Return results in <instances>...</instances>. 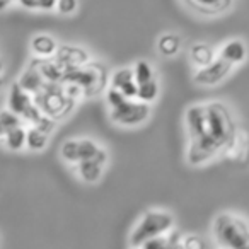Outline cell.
I'll return each instance as SVG.
<instances>
[{
    "label": "cell",
    "instance_id": "obj_1",
    "mask_svg": "<svg viewBox=\"0 0 249 249\" xmlns=\"http://www.w3.org/2000/svg\"><path fill=\"white\" fill-rule=\"evenodd\" d=\"M213 235L224 249H249V224L237 215H218L213 220Z\"/></svg>",
    "mask_w": 249,
    "mask_h": 249
},
{
    "label": "cell",
    "instance_id": "obj_2",
    "mask_svg": "<svg viewBox=\"0 0 249 249\" xmlns=\"http://www.w3.org/2000/svg\"><path fill=\"white\" fill-rule=\"evenodd\" d=\"M174 218L171 213L164 210H150L143 215L135 225L132 235H130V244L132 248H142L145 241L159 235H166L173 231Z\"/></svg>",
    "mask_w": 249,
    "mask_h": 249
},
{
    "label": "cell",
    "instance_id": "obj_3",
    "mask_svg": "<svg viewBox=\"0 0 249 249\" xmlns=\"http://www.w3.org/2000/svg\"><path fill=\"white\" fill-rule=\"evenodd\" d=\"M63 82L80 86L86 92V97L96 96L106 86V70L101 63H86L82 67H73L65 70Z\"/></svg>",
    "mask_w": 249,
    "mask_h": 249
},
{
    "label": "cell",
    "instance_id": "obj_4",
    "mask_svg": "<svg viewBox=\"0 0 249 249\" xmlns=\"http://www.w3.org/2000/svg\"><path fill=\"white\" fill-rule=\"evenodd\" d=\"M207 116H208V133L213 137L222 147V150L232 142L235 137V124L232 120L231 111L222 103H208L207 104Z\"/></svg>",
    "mask_w": 249,
    "mask_h": 249
},
{
    "label": "cell",
    "instance_id": "obj_5",
    "mask_svg": "<svg viewBox=\"0 0 249 249\" xmlns=\"http://www.w3.org/2000/svg\"><path fill=\"white\" fill-rule=\"evenodd\" d=\"M35 104L43 111L45 114L52 118H62L72 111L73 103L75 101L72 97L67 96L65 89L56 84H48L46 82L45 89L41 92L35 94Z\"/></svg>",
    "mask_w": 249,
    "mask_h": 249
},
{
    "label": "cell",
    "instance_id": "obj_6",
    "mask_svg": "<svg viewBox=\"0 0 249 249\" xmlns=\"http://www.w3.org/2000/svg\"><path fill=\"white\" fill-rule=\"evenodd\" d=\"M149 114H150L149 103L126 99L121 106L111 109L109 118L114 123L121 124V126H139V124H142L149 118Z\"/></svg>",
    "mask_w": 249,
    "mask_h": 249
},
{
    "label": "cell",
    "instance_id": "obj_7",
    "mask_svg": "<svg viewBox=\"0 0 249 249\" xmlns=\"http://www.w3.org/2000/svg\"><path fill=\"white\" fill-rule=\"evenodd\" d=\"M232 67L234 65H232L231 62H227V60H224L220 56V58H217L215 62H212L210 65L198 70V72L195 73L193 80L198 86H205V87L217 86V84H220L222 80L231 73Z\"/></svg>",
    "mask_w": 249,
    "mask_h": 249
},
{
    "label": "cell",
    "instance_id": "obj_8",
    "mask_svg": "<svg viewBox=\"0 0 249 249\" xmlns=\"http://www.w3.org/2000/svg\"><path fill=\"white\" fill-rule=\"evenodd\" d=\"M186 126L190 142L198 140L208 132V116H207V104H195L188 107L186 111Z\"/></svg>",
    "mask_w": 249,
    "mask_h": 249
},
{
    "label": "cell",
    "instance_id": "obj_9",
    "mask_svg": "<svg viewBox=\"0 0 249 249\" xmlns=\"http://www.w3.org/2000/svg\"><path fill=\"white\" fill-rule=\"evenodd\" d=\"M56 62L62 63L67 70L89 63V55H87L86 50L77 48V46H60L58 52H56Z\"/></svg>",
    "mask_w": 249,
    "mask_h": 249
},
{
    "label": "cell",
    "instance_id": "obj_10",
    "mask_svg": "<svg viewBox=\"0 0 249 249\" xmlns=\"http://www.w3.org/2000/svg\"><path fill=\"white\" fill-rule=\"evenodd\" d=\"M35 104V97L21 87V84H12L11 92H9V109H12L18 114H24L29 107Z\"/></svg>",
    "mask_w": 249,
    "mask_h": 249
},
{
    "label": "cell",
    "instance_id": "obj_11",
    "mask_svg": "<svg viewBox=\"0 0 249 249\" xmlns=\"http://www.w3.org/2000/svg\"><path fill=\"white\" fill-rule=\"evenodd\" d=\"M31 65H35L39 70L43 79L48 84H58L65 77V67L56 60H35Z\"/></svg>",
    "mask_w": 249,
    "mask_h": 249
},
{
    "label": "cell",
    "instance_id": "obj_12",
    "mask_svg": "<svg viewBox=\"0 0 249 249\" xmlns=\"http://www.w3.org/2000/svg\"><path fill=\"white\" fill-rule=\"evenodd\" d=\"M193 11L200 12L205 16L220 14L231 7L232 0H184Z\"/></svg>",
    "mask_w": 249,
    "mask_h": 249
},
{
    "label": "cell",
    "instance_id": "obj_13",
    "mask_svg": "<svg viewBox=\"0 0 249 249\" xmlns=\"http://www.w3.org/2000/svg\"><path fill=\"white\" fill-rule=\"evenodd\" d=\"M19 84H21L22 89L28 90L29 94H33V96H35V94L41 92V90L45 89L46 80L43 79V75L39 73V70L36 69L35 65H31L24 73H22Z\"/></svg>",
    "mask_w": 249,
    "mask_h": 249
},
{
    "label": "cell",
    "instance_id": "obj_14",
    "mask_svg": "<svg viewBox=\"0 0 249 249\" xmlns=\"http://www.w3.org/2000/svg\"><path fill=\"white\" fill-rule=\"evenodd\" d=\"M31 48L39 58H50V56L56 55L58 52V46H56V41L48 35H39L35 36L31 41Z\"/></svg>",
    "mask_w": 249,
    "mask_h": 249
},
{
    "label": "cell",
    "instance_id": "obj_15",
    "mask_svg": "<svg viewBox=\"0 0 249 249\" xmlns=\"http://www.w3.org/2000/svg\"><path fill=\"white\" fill-rule=\"evenodd\" d=\"M246 55H248V50H246V45L239 39H232V41L225 43L224 48L220 52V56L227 62H231L232 65L235 63H241L246 60Z\"/></svg>",
    "mask_w": 249,
    "mask_h": 249
},
{
    "label": "cell",
    "instance_id": "obj_16",
    "mask_svg": "<svg viewBox=\"0 0 249 249\" xmlns=\"http://www.w3.org/2000/svg\"><path fill=\"white\" fill-rule=\"evenodd\" d=\"M191 62L195 65H198L200 69L210 65L212 62H215V52L210 45H205V43H196V45L191 46L190 50Z\"/></svg>",
    "mask_w": 249,
    "mask_h": 249
},
{
    "label": "cell",
    "instance_id": "obj_17",
    "mask_svg": "<svg viewBox=\"0 0 249 249\" xmlns=\"http://www.w3.org/2000/svg\"><path fill=\"white\" fill-rule=\"evenodd\" d=\"M79 176L84 183H97L103 176V164H99L97 160H80L79 166Z\"/></svg>",
    "mask_w": 249,
    "mask_h": 249
},
{
    "label": "cell",
    "instance_id": "obj_18",
    "mask_svg": "<svg viewBox=\"0 0 249 249\" xmlns=\"http://www.w3.org/2000/svg\"><path fill=\"white\" fill-rule=\"evenodd\" d=\"M2 139L9 150H21L28 142V130L18 126L14 130H9L7 133H2Z\"/></svg>",
    "mask_w": 249,
    "mask_h": 249
},
{
    "label": "cell",
    "instance_id": "obj_19",
    "mask_svg": "<svg viewBox=\"0 0 249 249\" xmlns=\"http://www.w3.org/2000/svg\"><path fill=\"white\" fill-rule=\"evenodd\" d=\"M157 50L162 56H174L181 50V38L178 35H164L157 41Z\"/></svg>",
    "mask_w": 249,
    "mask_h": 249
},
{
    "label": "cell",
    "instance_id": "obj_20",
    "mask_svg": "<svg viewBox=\"0 0 249 249\" xmlns=\"http://www.w3.org/2000/svg\"><path fill=\"white\" fill-rule=\"evenodd\" d=\"M26 145H28L29 150H35V152L43 150L48 145V135L45 132H41V130H38L36 126H31V128H28V142H26Z\"/></svg>",
    "mask_w": 249,
    "mask_h": 249
},
{
    "label": "cell",
    "instance_id": "obj_21",
    "mask_svg": "<svg viewBox=\"0 0 249 249\" xmlns=\"http://www.w3.org/2000/svg\"><path fill=\"white\" fill-rule=\"evenodd\" d=\"M22 116L14 113L12 109H4L0 114V126H2V133H7L9 130H14L18 126H22Z\"/></svg>",
    "mask_w": 249,
    "mask_h": 249
},
{
    "label": "cell",
    "instance_id": "obj_22",
    "mask_svg": "<svg viewBox=\"0 0 249 249\" xmlns=\"http://www.w3.org/2000/svg\"><path fill=\"white\" fill-rule=\"evenodd\" d=\"M62 157L67 162H80V143L79 140H67L62 145Z\"/></svg>",
    "mask_w": 249,
    "mask_h": 249
},
{
    "label": "cell",
    "instance_id": "obj_23",
    "mask_svg": "<svg viewBox=\"0 0 249 249\" xmlns=\"http://www.w3.org/2000/svg\"><path fill=\"white\" fill-rule=\"evenodd\" d=\"M157 94H159V87H157L156 80H150V82H145V84H139V96H137L139 101H143V103L150 104L157 97Z\"/></svg>",
    "mask_w": 249,
    "mask_h": 249
},
{
    "label": "cell",
    "instance_id": "obj_24",
    "mask_svg": "<svg viewBox=\"0 0 249 249\" xmlns=\"http://www.w3.org/2000/svg\"><path fill=\"white\" fill-rule=\"evenodd\" d=\"M132 80H135V70L133 69H121V70H118V72L113 75V79H111V87H114V89H121V87L126 86V84L132 82Z\"/></svg>",
    "mask_w": 249,
    "mask_h": 249
},
{
    "label": "cell",
    "instance_id": "obj_25",
    "mask_svg": "<svg viewBox=\"0 0 249 249\" xmlns=\"http://www.w3.org/2000/svg\"><path fill=\"white\" fill-rule=\"evenodd\" d=\"M133 70H135L137 84H145V82L154 80V70H152V67H150L149 62H143V60H140Z\"/></svg>",
    "mask_w": 249,
    "mask_h": 249
},
{
    "label": "cell",
    "instance_id": "obj_26",
    "mask_svg": "<svg viewBox=\"0 0 249 249\" xmlns=\"http://www.w3.org/2000/svg\"><path fill=\"white\" fill-rule=\"evenodd\" d=\"M80 143V160H90L96 157V154L99 152L101 147L96 142L86 139V140H79Z\"/></svg>",
    "mask_w": 249,
    "mask_h": 249
},
{
    "label": "cell",
    "instance_id": "obj_27",
    "mask_svg": "<svg viewBox=\"0 0 249 249\" xmlns=\"http://www.w3.org/2000/svg\"><path fill=\"white\" fill-rule=\"evenodd\" d=\"M19 2L26 9H43V11H50L58 5V0H19Z\"/></svg>",
    "mask_w": 249,
    "mask_h": 249
},
{
    "label": "cell",
    "instance_id": "obj_28",
    "mask_svg": "<svg viewBox=\"0 0 249 249\" xmlns=\"http://www.w3.org/2000/svg\"><path fill=\"white\" fill-rule=\"evenodd\" d=\"M106 99H107V104L111 106V109H113V107L121 106V104H123L124 101H126V97H124V94L121 92L120 89H114V87H111V89L107 90Z\"/></svg>",
    "mask_w": 249,
    "mask_h": 249
},
{
    "label": "cell",
    "instance_id": "obj_29",
    "mask_svg": "<svg viewBox=\"0 0 249 249\" xmlns=\"http://www.w3.org/2000/svg\"><path fill=\"white\" fill-rule=\"evenodd\" d=\"M33 126H36L38 130H41V132H45L46 135H48V133H52L53 130H55V121H53V118L48 116V114H43L41 120L36 124H33Z\"/></svg>",
    "mask_w": 249,
    "mask_h": 249
},
{
    "label": "cell",
    "instance_id": "obj_30",
    "mask_svg": "<svg viewBox=\"0 0 249 249\" xmlns=\"http://www.w3.org/2000/svg\"><path fill=\"white\" fill-rule=\"evenodd\" d=\"M164 248H167V237L166 235L152 237L142 244V249H164Z\"/></svg>",
    "mask_w": 249,
    "mask_h": 249
},
{
    "label": "cell",
    "instance_id": "obj_31",
    "mask_svg": "<svg viewBox=\"0 0 249 249\" xmlns=\"http://www.w3.org/2000/svg\"><path fill=\"white\" fill-rule=\"evenodd\" d=\"M183 244H184V249H207L205 242L201 241L198 235H188V237H184Z\"/></svg>",
    "mask_w": 249,
    "mask_h": 249
},
{
    "label": "cell",
    "instance_id": "obj_32",
    "mask_svg": "<svg viewBox=\"0 0 249 249\" xmlns=\"http://www.w3.org/2000/svg\"><path fill=\"white\" fill-rule=\"evenodd\" d=\"M56 9L60 14H72L77 9V0H58Z\"/></svg>",
    "mask_w": 249,
    "mask_h": 249
},
{
    "label": "cell",
    "instance_id": "obj_33",
    "mask_svg": "<svg viewBox=\"0 0 249 249\" xmlns=\"http://www.w3.org/2000/svg\"><path fill=\"white\" fill-rule=\"evenodd\" d=\"M94 160H97L99 164H106V160H107V154H106V150H103V149H99V152L96 154V157H94Z\"/></svg>",
    "mask_w": 249,
    "mask_h": 249
},
{
    "label": "cell",
    "instance_id": "obj_34",
    "mask_svg": "<svg viewBox=\"0 0 249 249\" xmlns=\"http://www.w3.org/2000/svg\"><path fill=\"white\" fill-rule=\"evenodd\" d=\"M167 246H169V249H184V244L181 241L173 242V244H167Z\"/></svg>",
    "mask_w": 249,
    "mask_h": 249
},
{
    "label": "cell",
    "instance_id": "obj_35",
    "mask_svg": "<svg viewBox=\"0 0 249 249\" xmlns=\"http://www.w3.org/2000/svg\"><path fill=\"white\" fill-rule=\"evenodd\" d=\"M132 249H142V248H132Z\"/></svg>",
    "mask_w": 249,
    "mask_h": 249
},
{
    "label": "cell",
    "instance_id": "obj_36",
    "mask_svg": "<svg viewBox=\"0 0 249 249\" xmlns=\"http://www.w3.org/2000/svg\"><path fill=\"white\" fill-rule=\"evenodd\" d=\"M164 249H169V246H167V248H164Z\"/></svg>",
    "mask_w": 249,
    "mask_h": 249
}]
</instances>
